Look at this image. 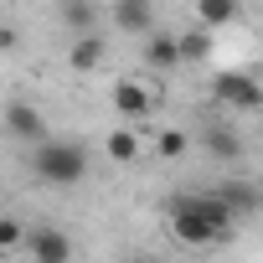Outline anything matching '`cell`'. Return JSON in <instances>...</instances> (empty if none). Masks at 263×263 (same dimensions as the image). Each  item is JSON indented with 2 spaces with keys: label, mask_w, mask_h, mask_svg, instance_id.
I'll return each instance as SVG.
<instances>
[{
  "label": "cell",
  "mask_w": 263,
  "mask_h": 263,
  "mask_svg": "<svg viewBox=\"0 0 263 263\" xmlns=\"http://www.w3.org/2000/svg\"><path fill=\"white\" fill-rule=\"evenodd\" d=\"M114 26L119 31H150L155 26V6L150 0H114Z\"/></svg>",
  "instance_id": "8"
},
{
  "label": "cell",
  "mask_w": 263,
  "mask_h": 263,
  "mask_svg": "<svg viewBox=\"0 0 263 263\" xmlns=\"http://www.w3.org/2000/svg\"><path fill=\"white\" fill-rule=\"evenodd\" d=\"M21 242H26V227H21L16 217H6V222H0V253H6V258H11V253H16Z\"/></svg>",
  "instance_id": "17"
},
{
  "label": "cell",
  "mask_w": 263,
  "mask_h": 263,
  "mask_svg": "<svg viewBox=\"0 0 263 263\" xmlns=\"http://www.w3.org/2000/svg\"><path fill=\"white\" fill-rule=\"evenodd\" d=\"M26 253H31L36 263H72V237L57 232V227H36V232L26 237Z\"/></svg>",
  "instance_id": "5"
},
{
  "label": "cell",
  "mask_w": 263,
  "mask_h": 263,
  "mask_svg": "<svg viewBox=\"0 0 263 263\" xmlns=\"http://www.w3.org/2000/svg\"><path fill=\"white\" fill-rule=\"evenodd\" d=\"M237 16V0H196V21L201 26H227Z\"/></svg>",
  "instance_id": "14"
},
{
  "label": "cell",
  "mask_w": 263,
  "mask_h": 263,
  "mask_svg": "<svg viewBox=\"0 0 263 263\" xmlns=\"http://www.w3.org/2000/svg\"><path fill=\"white\" fill-rule=\"evenodd\" d=\"M201 145H206V155H217V160H237V155H242V140L232 135L227 124H206V129H201Z\"/></svg>",
  "instance_id": "9"
},
{
  "label": "cell",
  "mask_w": 263,
  "mask_h": 263,
  "mask_svg": "<svg viewBox=\"0 0 263 263\" xmlns=\"http://www.w3.org/2000/svg\"><path fill=\"white\" fill-rule=\"evenodd\" d=\"M217 191H222V201H227L237 217H248V212L263 206V191H258V186H217Z\"/></svg>",
  "instance_id": "11"
},
{
  "label": "cell",
  "mask_w": 263,
  "mask_h": 263,
  "mask_svg": "<svg viewBox=\"0 0 263 263\" xmlns=\"http://www.w3.org/2000/svg\"><path fill=\"white\" fill-rule=\"evenodd\" d=\"M6 135L21 140V145H42V140H47V119H42V108H31L26 98H16V103L6 108Z\"/></svg>",
  "instance_id": "4"
},
{
  "label": "cell",
  "mask_w": 263,
  "mask_h": 263,
  "mask_svg": "<svg viewBox=\"0 0 263 263\" xmlns=\"http://www.w3.org/2000/svg\"><path fill=\"white\" fill-rule=\"evenodd\" d=\"M31 171H36V181H42V186L67 191V186L88 181V150H83L78 140H42V145H36Z\"/></svg>",
  "instance_id": "2"
},
{
  "label": "cell",
  "mask_w": 263,
  "mask_h": 263,
  "mask_svg": "<svg viewBox=\"0 0 263 263\" xmlns=\"http://www.w3.org/2000/svg\"><path fill=\"white\" fill-rule=\"evenodd\" d=\"M67 62H72L78 72H93V67L103 62V36H98V31H78V42H72Z\"/></svg>",
  "instance_id": "10"
},
{
  "label": "cell",
  "mask_w": 263,
  "mask_h": 263,
  "mask_svg": "<svg viewBox=\"0 0 263 263\" xmlns=\"http://www.w3.org/2000/svg\"><path fill=\"white\" fill-rule=\"evenodd\" d=\"M145 62H150L155 72H171L176 62H186V57H181V36H171V31H150V42H145Z\"/></svg>",
  "instance_id": "7"
},
{
  "label": "cell",
  "mask_w": 263,
  "mask_h": 263,
  "mask_svg": "<svg viewBox=\"0 0 263 263\" xmlns=\"http://www.w3.org/2000/svg\"><path fill=\"white\" fill-rule=\"evenodd\" d=\"M181 57H186V62H206V57H212V26L196 21V31L181 36Z\"/></svg>",
  "instance_id": "13"
},
{
  "label": "cell",
  "mask_w": 263,
  "mask_h": 263,
  "mask_svg": "<svg viewBox=\"0 0 263 263\" xmlns=\"http://www.w3.org/2000/svg\"><path fill=\"white\" fill-rule=\"evenodd\" d=\"M114 108H119L124 119H145V114L155 108V93H150L145 83H135V78H124V83L114 88Z\"/></svg>",
  "instance_id": "6"
},
{
  "label": "cell",
  "mask_w": 263,
  "mask_h": 263,
  "mask_svg": "<svg viewBox=\"0 0 263 263\" xmlns=\"http://www.w3.org/2000/svg\"><path fill=\"white\" fill-rule=\"evenodd\" d=\"M62 21L72 31H93V6L88 0H62Z\"/></svg>",
  "instance_id": "16"
},
{
  "label": "cell",
  "mask_w": 263,
  "mask_h": 263,
  "mask_svg": "<svg viewBox=\"0 0 263 263\" xmlns=\"http://www.w3.org/2000/svg\"><path fill=\"white\" fill-rule=\"evenodd\" d=\"M212 98L227 103V108H263V83L248 78V72H222L212 83Z\"/></svg>",
  "instance_id": "3"
},
{
  "label": "cell",
  "mask_w": 263,
  "mask_h": 263,
  "mask_svg": "<svg viewBox=\"0 0 263 263\" xmlns=\"http://www.w3.org/2000/svg\"><path fill=\"white\" fill-rule=\"evenodd\" d=\"M191 150V135H186V129H160V135H155V155L160 160H181Z\"/></svg>",
  "instance_id": "15"
},
{
  "label": "cell",
  "mask_w": 263,
  "mask_h": 263,
  "mask_svg": "<svg viewBox=\"0 0 263 263\" xmlns=\"http://www.w3.org/2000/svg\"><path fill=\"white\" fill-rule=\"evenodd\" d=\"M165 222L186 248H212V242H222L232 232L237 212L222 201V191H196V196H176L165 206Z\"/></svg>",
  "instance_id": "1"
},
{
  "label": "cell",
  "mask_w": 263,
  "mask_h": 263,
  "mask_svg": "<svg viewBox=\"0 0 263 263\" xmlns=\"http://www.w3.org/2000/svg\"><path fill=\"white\" fill-rule=\"evenodd\" d=\"M103 150H108V160H135V155H140V135H135V129H124V124H119L114 135L103 140Z\"/></svg>",
  "instance_id": "12"
}]
</instances>
